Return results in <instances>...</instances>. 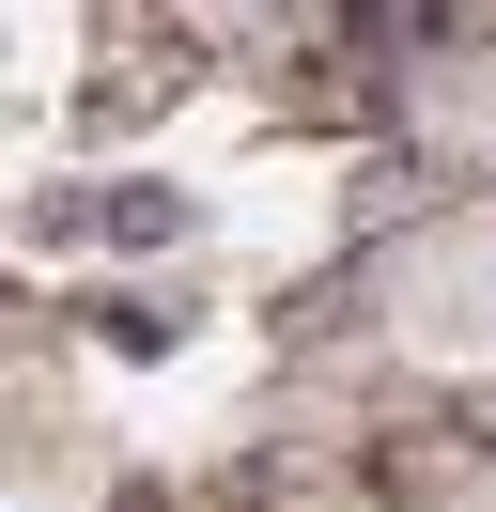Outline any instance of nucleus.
Listing matches in <instances>:
<instances>
[]
</instances>
